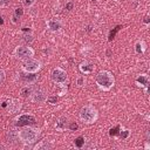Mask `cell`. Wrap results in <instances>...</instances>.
Segmentation results:
<instances>
[{
	"label": "cell",
	"mask_w": 150,
	"mask_h": 150,
	"mask_svg": "<svg viewBox=\"0 0 150 150\" xmlns=\"http://www.w3.org/2000/svg\"><path fill=\"white\" fill-rule=\"evenodd\" d=\"M96 82H97V84H98L101 88H103V89H109V88L112 86V83H114V77H112L111 74L108 73V71H101V73H98V75L96 76Z\"/></svg>",
	"instance_id": "6da1fadb"
},
{
	"label": "cell",
	"mask_w": 150,
	"mask_h": 150,
	"mask_svg": "<svg viewBox=\"0 0 150 150\" xmlns=\"http://www.w3.org/2000/svg\"><path fill=\"white\" fill-rule=\"evenodd\" d=\"M80 116H81V120H83L84 122L91 123L96 118V110L93 109L91 107H84L81 109Z\"/></svg>",
	"instance_id": "7a4b0ae2"
},
{
	"label": "cell",
	"mask_w": 150,
	"mask_h": 150,
	"mask_svg": "<svg viewBox=\"0 0 150 150\" xmlns=\"http://www.w3.org/2000/svg\"><path fill=\"white\" fill-rule=\"evenodd\" d=\"M20 137L22 141L27 142V143H32L35 141V138L38 137V131L34 130V129H30V128H26L23 130H21L20 132Z\"/></svg>",
	"instance_id": "3957f363"
},
{
	"label": "cell",
	"mask_w": 150,
	"mask_h": 150,
	"mask_svg": "<svg viewBox=\"0 0 150 150\" xmlns=\"http://www.w3.org/2000/svg\"><path fill=\"white\" fill-rule=\"evenodd\" d=\"M35 123V117L32 115H21L18 120H16V125L21 127V125H27V124H33Z\"/></svg>",
	"instance_id": "277c9868"
},
{
	"label": "cell",
	"mask_w": 150,
	"mask_h": 150,
	"mask_svg": "<svg viewBox=\"0 0 150 150\" xmlns=\"http://www.w3.org/2000/svg\"><path fill=\"white\" fill-rule=\"evenodd\" d=\"M52 79H53V81L61 83V82H64V81H66L67 75H66V73H64L63 70H61V69H54V70L52 71Z\"/></svg>",
	"instance_id": "5b68a950"
},
{
	"label": "cell",
	"mask_w": 150,
	"mask_h": 150,
	"mask_svg": "<svg viewBox=\"0 0 150 150\" xmlns=\"http://www.w3.org/2000/svg\"><path fill=\"white\" fill-rule=\"evenodd\" d=\"M40 67V63L36 60H28L23 63V68L27 71H36Z\"/></svg>",
	"instance_id": "8992f818"
},
{
	"label": "cell",
	"mask_w": 150,
	"mask_h": 150,
	"mask_svg": "<svg viewBox=\"0 0 150 150\" xmlns=\"http://www.w3.org/2000/svg\"><path fill=\"white\" fill-rule=\"evenodd\" d=\"M16 55L19 57H29L33 55V50L28 47H18L16 48Z\"/></svg>",
	"instance_id": "52a82bcc"
},
{
	"label": "cell",
	"mask_w": 150,
	"mask_h": 150,
	"mask_svg": "<svg viewBox=\"0 0 150 150\" xmlns=\"http://www.w3.org/2000/svg\"><path fill=\"white\" fill-rule=\"evenodd\" d=\"M32 100H33L34 102H38V103L43 102V101L46 100V94H45V91H42V90H36V91L33 94Z\"/></svg>",
	"instance_id": "ba28073f"
},
{
	"label": "cell",
	"mask_w": 150,
	"mask_h": 150,
	"mask_svg": "<svg viewBox=\"0 0 150 150\" xmlns=\"http://www.w3.org/2000/svg\"><path fill=\"white\" fill-rule=\"evenodd\" d=\"M80 69L82 71H84V73H90L94 69V64H91L89 62H82L81 66H80Z\"/></svg>",
	"instance_id": "9c48e42d"
},
{
	"label": "cell",
	"mask_w": 150,
	"mask_h": 150,
	"mask_svg": "<svg viewBox=\"0 0 150 150\" xmlns=\"http://www.w3.org/2000/svg\"><path fill=\"white\" fill-rule=\"evenodd\" d=\"M7 138H8V142H15V141L18 139V134H16L14 130H12V131L8 132Z\"/></svg>",
	"instance_id": "30bf717a"
},
{
	"label": "cell",
	"mask_w": 150,
	"mask_h": 150,
	"mask_svg": "<svg viewBox=\"0 0 150 150\" xmlns=\"http://www.w3.org/2000/svg\"><path fill=\"white\" fill-rule=\"evenodd\" d=\"M22 79L25 81H28V82H34L38 79V76L34 74H29V75H22Z\"/></svg>",
	"instance_id": "8fae6325"
},
{
	"label": "cell",
	"mask_w": 150,
	"mask_h": 150,
	"mask_svg": "<svg viewBox=\"0 0 150 150\" xmlns=\"http://www.w3.org/2000/svg\"><path fill=\"white\" fill-rule=\"evenodd\" d=\"M48 26H49V28L53 29V30H56V29L60 28V23H59V22H55V21H49V22H48Z\"/></svg>",
	"instance_id": "7c38bea8"
},
{
	"label": "cell",
	"mask_w": 150,
	"mask_h": 150,
	"mask_svg": "<svg viewBox=\"0 0 150 150\" xmlns=\"http://www.w3.org/2000/svg\"><path fill=\"white\" fill-rule=\"evenodd\" d=\"M84 144V138L83 137H77L76 139H75V145L77 146V148H82V145Z\"/></svg>",
	"instance_id": "4fadbf2b"
},
{
	"label": "cell",
	"mask_w": 150,
	"mask_h": 150,
	"mask_svg": "<svg viewBox=\"0 0 150 150\" xmlns=\"http://www.w3.org/2000/svg\"><path fill=\"white\" fill-rule=\"evenodd\" d=\"M120 28H121V26H117V27L114 28V30L110 32V34H109V41H111V40L115 38V35H116V33L120 30Z\"/></svg>",
	"instance_id": "5bb4252c"
},
{
	"label": "cell",
	"mask_w": 150,
	"mask_h": 150,
	"mask_svg": "<svg viewBox=\"0 0 150 150\" xmlns=\"http://www.w3.org/2000/svg\"><path fill=\"white\" fill-rule=\"evenodd\" d=\"M137 82L141 83L142 86H148V79H146V76H139L137 79Z\"/></svg>",
	"instance_id": "9a60e30c"
},
{
	"label": "cell",
	"mask_w": 150,
	"mask_h": 150,
	"mask_svg": "<svg viewBox=\"0 0 150 150\" xmlns=\"http://www.w3.org/2000/svg\"><path fill=\"white\" fill-rule=\"evenodd\" d=\"M118 127H115V128H112V129H110V131H109V135L110 136H115V135H117L118 134Z\"/></svg>",
	"instance_id": "2e32d148"
},
{
	"label": "cell",
	"mask_w": 150,
	"mask_h": 150,
	"mask_svg": "<svg viewBox=\"0 0 150 150\" xmlns=\"http://www.w3.org/2000/svg\"><path fill=\"white\" fill-rule=\"evenodd\" d=\"M50 146H52L50 144H48V143L45 142V143H42V144H40V145H36L35 149H42V148H46V149H47V148H50Z\"/></svg>",
	"instance_id": "e0dca14e"
},
{
	"label": "cell",
	"mask_w": 150,
	"mask_h": 150,
	"mask_svg": "<svg viewBox=\"0 0 150 150\" xmlns=\"http://www.w3.org/2000/svg\"><path fill=\"white\" fill-rule=\"evenodd\" d=\"M29 93H30V89L29 88H23L21 90V95L22 96H27V95H29Z\"/></svg>",
	"instance_id": "ac0fdd59"
},
{
	"label": "cell",
	"mask_w": 150,
	"mask_h": 150,
	"mask_svg": "<svg viewBox=\"0 0 150 150\" xmlns=\"http://www.w3.org/2000/svg\"><path fill=\"white\" fill-rule=\"evenodd\" d=\"M22 13H23V11H22V8H21V7H18V8L15 9V15H16V16H21V15H22Z\"/></svg>",
	"instance_id": "d6986e66"
},
{
	"label": "cell",
	"mask_w": 150,
	"mask_h": 150,
	"mask_svg": "<svg viewBox=\"0 0 150 150\" xmlns=\"http://www.w3.org/2000/svg\"><path fill=\"white\" fill-rule=\"evenodd\" d=\"M66 121H67L66 118H61V120H60V122L57 123V128H63V127H64V122H66Z\"/></svg>",
	"instance_id": "ffe728a7"
},
{
	"label": "cell",
	"mask_w": 150,
	"mask_h": 150,
	"mask_svg": "<svg viewBox=\"0 0 150 150\" xmlns=\"http://www.w3.org/2000/svg\"><path fill=\"white\" fill-rule=\"evenodd\" d=\"M23 39H25V41H27V42H32L33 41V36L32 35H23Z\"/></svg>",
	"instance_id": "44dd1931"
},
{
	"label": "cell",
	"mask_w": 150,
	"mask_h": 150,
	"mask_svg": "<svg viewBox=\"0 0 150 150\" xmlns=\"http://www.w3.org/2000/svg\"><path fill=\"white\" fill-rule=\"evenodd\" d=\"M56 101H57V97H56V96H50V97L48 98V102H49V103H53V104L56 103Z\"/></svg>",
	"instance_id": "7402d4cb"
},
{
	"label": "cell",
	"mask_w": 150,
	"mask_h": 150,
	"mask_svg": "<svg viewBox=\"0 0 150 150\" xmlns=\"http://www.w3.org/2000/svg\"><path fill=\"white\" fill-rule=\"evenodd\" d=\"M4 81H5V73L2 70H0V86L4 83Z\"/></svg>",
	"instance_id": "603a6c76"
},
{
	"label": "cell",
	"mask_w": 150,
	"mask_h": 150,
	"mask_svg": "<svg viewBox=\"0 0 150 150\" xmlns=\"http://www.w3.org/2000/svg\"><path fill=\"white\" fill-rule=\"evenodd\" d=\"M34 1L35 0H25V5L26 6H30L32 4H34Z\"/></svg>",
	"instance_id": "cb8c5ba5"
},
{
	"label": "cell",
	"mask_w": 150,
	"mask_h": 150,
	"mask_svg": "<svg viewBox=\"0 0 150 150\" xmlns=\"http://www.w3.org/2000/svg\"><path fill=\"white\" fill-rule=\"evenodd\" d=\"M128 135H129V131H127V130L123 131V132H121V137H122V138H125Z\"/></svg>",
	"instance_id": "d4e9b609"
},
{
	"label": "cell",
	"mask_w": 150,
	"mask_h": 150,
	"mask_svg": "<svg viewBox=\"0 0 150 150\" xmlns=\"http://www.w3.org/2000/svg\"><path fill=\"white\" fill-rule=\"evenodd\" d=\"M136 52H137V53H141V52H142V48H141V43H137V45H136Z\"/></svg>",
	"instance_id": "484cf974"
},
{
	"label": "cell",
	"mask_w": 150,
	"mask_h": 150,
	"mask_svg": "<svg viewBox=\"0 0 150 150\" xmlns=\"http://www.w3.org/2000/svg\"><path fill=\"white\" fill-rule=\"evenodd\" d=\"M69 128H70L71 130H76V129H77V124H76V123H71Z\"/></svg>",
	"instance_id": "4316f807"
},
{
	"label": "cell",
	"mask_w": 150,
	"mask_h": 150,
	"mask_svg": "<svg viewBox=\"0 0 150 150\" xmlns=\"http://www.w3.org/2000/svg\"><path fill=\"white\" fill-rule=\"evenodd\" d=\"M66 8H67L68 11H70V9L73 8V4H71V2H69V4H67V5H66Z\"/></svg>",
	"instance_id": "83f0119b"
},
{
	"label": "cell",
	"mask_w": 150,
	"mask_h": 150,
	"mask_svg": "<svg viewBox=\"0 0 150 150\" xmlns=\"http://www.w3.org/2000/svg\"><path fill=\"white\" fill-rule=\"evenodd\" d=\"M9 2V0H0V5H7Z\"/></svg>",
	"instance_id": "f1b7e54d"
},
{
	"label": "cell",
	"mask_w": 150,
	"mask_h": 150,
	"mask_svg": "<svg viewBox=\"0 0 150 150\" xmlns=\"http://www.w3.org/2000/svg\"><path fill=\"white\" fill-rule=\"evenodd\" d=\"M0 23H4V20L2 19H0Z\"/></svg>",
	"instance_id": "f546056e"
}]
</instances>
